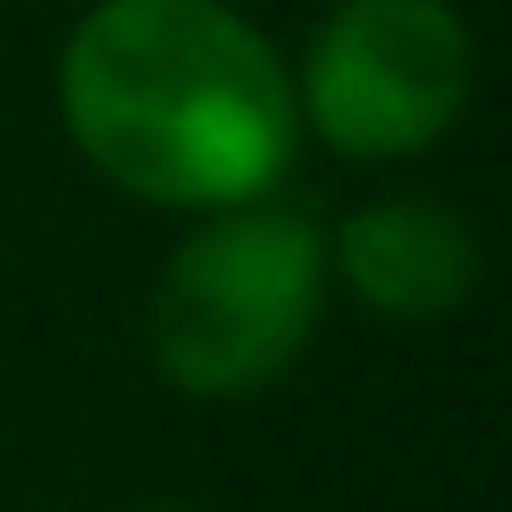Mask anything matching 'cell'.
Masks as SVG:
<instances>
[{
	"instance_id": "6da1fadb",
	"label": "cell",
	"mask_w": 512,
	"mask_h": 512,
	"mask_svg": "<svg viewBox=\"0 0 512 512\" xmlns=\"http://www.w3.org/2000/svg\"><path fill=\"white\" fill-rule=\"evenodd\" d=\"M56 96L80 152L160 208H240L296 152V88L224 0H96Z\"/></svg>"
},
{
	"instance_id": "7a4b0ae2",
	"label": "cell",
	"mask_w": 512,
	"mask_h": 512,
	"mask_svg": "<svg viewBox=\"0 0 512 512\" xmlns=\"http://www.w3.org/2000/svg\"><path fill=\"white\" fill-rule=\"evenodd\" d=\"M320 320V232L288 208H216L160 288H152V352L168 384L200 400H240L272 384Z\"/></svg>"
},
{
	"instance_id": "3957f363",
	"label": "cell",
	"mask_w": 512,
	"mask_h": 512,
	"mask_svg": "<svg viewBox=\"0 0 512 512\" xmlns=\"http://www.w3.org/2000/svg\"><path fill=\"white\" fill-rule=\"evenodd\" d=\"M472 96V32L448 0H344L312 32L304 112L352 160L424 152Z\"/></svg>"
},
{
	"instance_id": "277c9868",
	"label": "cell",
	"mask_w": 512,
	"mask_h": 512,
	"mask_svg": "<svg viewBox=\"0 0 512 512\" xmlns=\"http://www.w3.org/2000/svg\"><path fill=\"white\" fill-rule=\"evenodd\" d=\"M336 264H344V280H352V296L368 312H384V320H448L480 280V240L440 200H376V208L344 216Z\"/></svg>"
},
{
	"instance_id": "5b68a950",
	"label": "cell",
	"mask_w": 512,
	"mask_h": 512,
	"mask_svg": "<svg viewBox=\"0 0 512 512\" xmlns=\"http://www.w3.org/2000/svg\"><path fill=\"white\" fill-rule=\"evenodd\" d=\"M136 512H192V504H136Z\"/></svg>"
}]
</instances>
